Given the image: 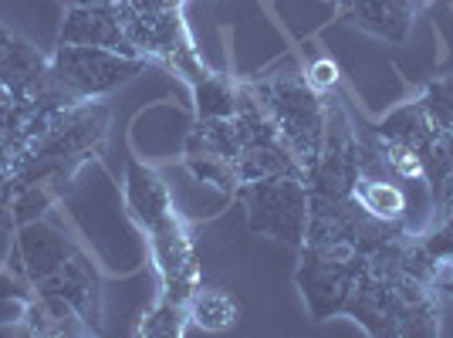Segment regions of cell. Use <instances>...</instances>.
Segmentation results:
<instances>
[{
	"mask_svg": "<svg viewBox=\"0 0 453 338\" xmlns=\"http://www.w3.org/2000/svg\"><path fill=\"white\" fill-rule=\"evenodd\" d=\"M419 105L436 132H453V78L430 81L419 95Z\"/></svg>",
	"mask_w": 453,
	"mask_h": 338,
	"instance_id": "ac0fdd59",
	"label": "cell"
},
{
	"mask_svg": "<svg viewBox=\"0 0 453 338\" xmlns=\"http://www.w3.org/2000/svg\"><path fill=\"white\" fill-rule=\"evenodd\" d=\"M362 271H365V257H335V254H325L319 247L304 244L295 281H298L308 315L315 321L342 315Z\"/></svg>",
	"mask_w": 453,
	"mask_h": 338,
	"instance_id": "8992f818",
	"label": "cell"
},
{
	"mask_svg": "<svg viewBox=\"0 0 453 338\" xmlns=\"http://www.w3.org/2000/svg\"><path fill=\"white\" fill-rule=\"evenodd\" d=\"M241 196L247 204L250 234L274 237L291 247L308 241V213H311V189L302 173H281L257 183H244Z\"/></svg>",
	"mask_w": 453,
	"mask_h": 338,
	"instance_id": "277c9868",
	"label": "cell"
},
{
	"mask_svg": "<svg viewBox=\"0 0 453 338\" xmlns=\"http://www.w3.org/2000/svg\"><path fill=\"white\" fill-rule=\"evenodd\" d=\"M189 325L203 328V332H226L241 319V304L224 288H196L187 301Z\"/></svg>",
	"mask_w": 453,
	"mask_h": 338,
	"instance_id": "9a60e30c",
	"label": "cell"
},
{
	"mask_svg": "<svg viewBox=\"0 0 453 338\" xmlns=\"http://www.w3.org/2000/svg\"><path fill=\"white\" fill-rule=\"evenodd\" d=\"M11 271L27 291L72 301L88 328L102 332V278L92 257L48 220H27L11 247Z\"/></svg>",
	"mask_w": 453,
	"mask_h": 338,
	"instance_id": "6da1fadb",
	"label": "cell"
},
{
	"mask_svg": "<svg viewBox=\"0 0 453 338\" xmlns=\"http://www.w3.org/2000/svg\"><path fill=\"white\" fill-rule=\"evenodd\" d=\"M304 81H308L319 95H328L335 85H339V65L325 55L315 58V61H308V68H304Z\"/></svg>",
	"mask_w": 453,
	"mask_h": 338,
	"instance_id": "d6986e66",
	"label": "cell"
},
{
	"mask_svg": "<svg viewBox=\"0 0 453 338\" xmlns=\"http://www.w3.org/2000/svg\"><path fill=\"white\" fill-rule=\"evenodd\" d=\"M14 41H18V35H14L11 27H4V24H0V61H4V55L11 51V44H14Z\"/></svg>",
	"mask_w": 453,
	"mask_h": 338,
	"instance_id": "ffe728a7",
	"label": "cell"
},
{
	"mask_svg": "<svg viewBox=\"0 0 453 338\" xmlns=\"http://www.w3.org/2000/svg\"><path fill=\"white\" fill-rule=\"evenodd\" d=\"M142 72H146V58L122 55V51H109V48L58 44L55 55L48 58L38 102L44 109L98 102L105 95L119 92L122 85H129Z\"/></svg>",
	"mask_w": 453,
	"mask_h": 338,
	"instance_id": "7a4b0ae2",
	"label": "cell"
},
{
	"mask_svg": "<svg viewBox=\"0 0 453 338\" xmlns=\"http://www.w3.org/2000/svg\"><path fill=\"white\" fill-rule=\"evenodd\" d=\"M254 95L261 98L278 135L304 173L325 146V95L315 92L304 75H295V72L254 85Z\"/></svg>",
	"mask_w": 453,
	"mask_h": 338,
	"instance_id": "3957f363",
	"label": "cell"
},
{
	"mask_svg": "<svg viewBox=\"0 0 453 338\" xmlns=\"http://www.w3.org/2000/svg\"><path fill=\"white\" fill-rule=\"evenodd\" d=\"M122 18H126V38L139 58L170 65L189 85L207 75L203 61L193 48L187 24H183L180 7L176 11H129V7H122Z\"/></svg>",
	"mask_w": 453,
	"mask_h": 338,
	"instance_id": "5b68a950",
	"label": "cell"
},
{
	"mask_svg": "<svg viewBox=\"0 0 453 338\" xmlns=\"http://www.w3.org/2000/svg\"><path fill=\"white\" fill-rule=\"evenodd\" d=\"M58 44H81V48H109L122 55H135L126 38L122 4H88V7H65V20L58 31ZM139 58V55H135Z\"/></svg>",
	"mask_w": 453,
	"mask_h": 338,
	"instance_id": "ba28073f",
	"label": "cell"
},
{
	"mask_svg": "<svg viewBox=\"0 0 453 338\" xmlns=\"http://www.w3.org/2000/svg\"><path fill=\"white\" fill-rule=\"evenodd\" d=\"M146 237H150L152 264L163 284V295L173 301H189V295L200 288V264H196L193 234L183 224V217L176 213Z\"/></svg>",
	"mask_w": 453,
	"mask_h": 338,
	"instance_id": "52a82bcc",
	"label": "cell"
},
{
	"mask_svg": "<svg viewBox=\"0 0 453 338\" xmlns=\"http://www.w3.org/2000/svg\"><path fill=\"white\" fill-rule=\"evenodd\" d=\"M0 335H92L88 321L78 315L72 301L58 298V295H41V291H27L20 298V321L0 328Z\"/></svg>",
	"mask_w": 453,
	"mask_h": 338,
	"instance_id": "30bf717a",
	"label": "cell"
},
{
	"mask_svg": "<svg viewBox=\"0 0 453 338\" xmlns=\"http://www.w3.org/2000/svg\"><path fill=\"white\" fill-rule=\"evenodd\" d=\"M122 204L129 210V217L139 224V230H146V234H152L156 227H163L170 217H176L170 183L139 159H129V166H126Z\"/></svg>",
	"mask_w": 453,
	"mask_h": 338,
	"instance_id": "9c48e42d",
	"label": "cell"
},
{
	"mask_svg": "<svg viewBox=\"0 0 453 338\" xmlns=\"http://www.w3.org/2000/svg\"><path fill=\"white\" fill-rule=\"evenodd\" d=\"M434 126H430V119L423 112V105H419V98L416 102H406V105H399L396 112H389L379 126H372V135L382 139V142H389V146H403V150H413V152H423L426 150V142L434 139Z\"/></svg>",
	"mask_w": 453,
	"mask_h": 338,
	"instance_id": "5bb4252c",
	"label": "cell"
},
{
	"mask_svg": "<svg viewBox=\"0 0 453 338\" xmlns=\"http://www.w3.org/2000/svg\"><path fill=\"white\" fill-rule=\"evenodd\" d=\"M342 315L356 319L369 335H399V304L396 291L386 278L362 271Z\"/></svg>",
	"mask_w": 453,
	"mask_h": 338,
	"instance_id": "7c38bea8",
	"label": "cell"
},
{
	"mask_svg": "<svg viewBox=\"0 0 453 338\" xmlns=\"http://www.w3.org/2000/svg\"><path fill=\"white\" fill-rule=\"evenodd\" d=\"M339 14L349 24L362 27L365 35H376L382 41H406L413 27L423 0H335Z\"/></svg>",
	"mask_w": 453,
	"mask_h": 338,
	"instance_id": "8fae6325",
	"label": "cell"
},
{
	"mask_svg": "<svg viewBox=\"0 0 453 338\" xmlns=\"http://www.w3.org/2000/svg\"><path fill=\"white\" fill-rule=\"evenodd\" d=\"M234 166H237V180H241V187H244V183L267 180V176H281V173H302L298 159H295L291 150L284 146L281 135H271V139H257V142L241 146Z\"/></svg>",
	"mask_w": 453,
	"mask_h": 338,
	"instance_id": "4fadbf2b",
	"label": "cell"
},
{
	"mask_svg": "<svg viewBox=\"0 0 453 338\" xmlns=\"http://www.w3.org/2000/svg\"><path fill=\"white\" fill-rule=\"evenodd\" d=\"M189 328V311H187V301H173L163 298L152 304V311L142 319L139 325V335H150V338H176L183 335Z\"/></svg>",
	"mask_w": 453,
	"mask_h": 338,
	"instance_id": "e0dca14e",
	"label": "cell"
},
{
	"mask_svg": "<svg viewBox=\"0 0 453 338\" xmlns=\"http://www.w3.org/2000/svg\"><path fill=\"white\" fill-rule=\"evenodd\" d=\"M241 105V85L230 75L207 72L200 81H193V109L196 119H234Z\"/></svg>",
	"mask_w": 453,
	"mask_h": 338,
	"instance_id": "2e32d148",
	"label": "cell"
}]
</instances>
